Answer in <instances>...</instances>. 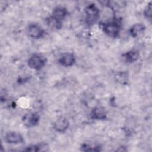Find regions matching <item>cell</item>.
<instances>
[{
	"mask_svg": "<svg viewBox=\"0 0 152 152\" xmlns=\"http://www.w3.org/2000/svg\"><path fill=\"white\" fill-rule=\"evenodd\" d=\"M46 63V58L39 53H34L30 56L27 61V65L32 69L39 71L42 69Z\"/></svg>",
	"mask_w": 152,
	"mask_h": 152,
	"instance_id": "obj_3",
	"label": "cell"
},
{
	"mask_svg": "<svg viewBox=\"0 0 152 152\" xmlns=\"http://www.w3.org/2000/svg\"><path fill=\"white\" fill-rule=\"evenodd\" d=\"M46 24L48 27L53 30H59L62 26V22L53 17L52 15L45 19Z\"/></svg>",
	"mask_w": 152,
	"mask_h": 152,
	"instance_id": "obj_12",
	"label": "cell"
},
{
	"mask_svg": "<svg viewBox=\"0 0 152 152\" xmlns=\"http://www.w3.org/2000/svg\"><path fill=\"white\" fill-rule=\"evenodd\" d=\"M68 15L67 10L62 6H58L55 7L52 13V15L57 18L59 21H62L66 18Z\"/></svg>",
	"mask_w": 152,
	"mask_h": 152,
	"instance_id": "obj_13",
	"label": "cell"
},
{
	"mask_svg": "<svg viewBox=\"0 0 152 152\" xmlns=\"http://www.w3.org/2000/svg\"><path fill=\"white\" fill-rule=\"evenodd\" d=\"M59 64L65 67L72 66L75 62V57L71 52H65L61 55L58 59Z\"/></svg>",
	"mask_w": 152,
	"mask_h": 152,
	"instance_id": "obj_7",
	"label": "cell"
},
{
	"mask_svg": "<svg viewBox=\"0 0 152 152\" xmlns=\"http://www.w3.org/2000/svg\"><path fill=\"white\" fill-rule=\"evenodd\" d=\"M69 126L68 120L64 116H60L53 124V129L58 132H65Z\"/></svg>",
	"mask_w": 152,
	"mask_h": 152,
	"instance_id": "obj_8",
	"label": "cell"
},
{
	"mask_svg": "<svg viewBox=\"0 0 152 152\" xmlns=\"http://www.w3.org/2000/svg\"><path fill=\"white\" fill-rule=\"evenodd\" d=\"M86 23L91 26L95 24L100 17V10L93 3L87 5L84 9Z\"/></svg>",
	"mask_w": 152,
	"mask_h": 152,
	"instance_id": "obj_2",
	"label": "cell"
},
{
	"mask_svg": "<svg viewBox=\"0 0 152 152\" xmlns=\"http://www.w3.org/2000/svg\"><path fill=\"white\" fill-rule=\"evenodd\" d=\"M90 118L94 120L103 121L107 118V111L102 106L93 107L90 112Z\"/></svg>",
	"mask_w": 152,
	"mask_h": 152,
	"instance_id": "obj_9",
	"label": "cell"
},
{
	"mask_svg": "<svg viewBox=\"0 0 152 152\" xmlns=\"http://www.w3.org/2000/svg\"><path fill=\"white\" fill-rule=\"evenodd\" d=\"M152 5L151 2H150L145 7L143 11V15L145 18L148 20H151V16H152Z\"/></svg>",
	"mask_w": 152,
	"mask_h": 152,
	"instance_id": "obj_16",
	"label": "cell"
},
{
	"mask_svg": "<svg viewBox=\"0 0 152 152\" xmlns=\"http://www.w3.org/2000/svg\"><path fill=\"white\" fill-rule=\"evenodd\" d=\"M115 80L118 83L122 84H125L128 83V75L126 72H117L115 76Z\"/></svg>",
	"mask_w": 152,
	"mask_h": 152,
	"instance_id": "obj_14",
	"label": "cell"
},
{
	"mask_svg": "<svg viewBox=\"0 0 152 152\" xmlns=\"http://www.w3.org/2000/svg\"><path fill=\"white\" fill-rule=\"evenodd\" d=\"M80 150L83 151H100V148L99 146H93L87 144H83L81 145Z\"/></svg>",
	"mask_w": 152,
	"mask_h": 152,
	"instance_id": "obj_15",
	"label": "cell"
},
{
	"mask_svg": "<svg viewBox=\"0 0 152 152\" xmlns=\"http://www.w3.org/2000/svg\"><path fill=\"white\" fill-rule=\"evenodd\" d=\"M40 116L36 112H29L22 117L23 125L27 128L34 127L38 124Z\"/></svg>",
	"mask_w": 152,
	"mask_h": 152,
	"instance_id": "obj_5",
	"label": "cell"
},
{
	"mask_svg": "<svg viewBox=\"0 0 152 152\" xmlns=\"http://www.w3.org/2000/svg\"><path fill=\"white\" fill-rule=\"evenodd\" d=\"M145 25L142 23H138L134 24L130 27L129 30V33L131 37L134 38H137L141 36L145 32Z\"/></svg>",
	"mask_w": 152,
	"mask_h": 152,
	"instance_id": "obj_10",
	"label": "cell"
},
{
	"mask_svg": "<svg viewBox=\"0 0 152 152\" xmlns=\"http://www.w3.org/2000/svg\"><path fill=\"white\" fill-rule=\"evenodd\" d=\"M42 147L40 145L38 144H34V145H30L29 146H27L23 150V151H40Z\"/></svg>",
	"mask_w": 152,
	"mask_h": 152,
	"instance_id": "obj_17",
	"label": "cell"
},
{
	"mask_svg": "<svg viewBox=\"0 0 152 152\" xmlns=\"http://www.w3.org/2000/svg\"><path fill=\"white\" fill-rule=\"evenodd\" d=\"M140 57V53L137 50L132 49L122 54L124 61L128 64H132L137 61Z\"/></svg>",
	"mask_w": 152,
	"mask_h": 152,
	"instance_id": "obj_11",
	"label": "cell"
},
{
	"mask_svg": "<svg viewBox=\"0 0 152 152\" xmlns=\"http://www.w3.org/2000/svg\"><path fill=\"white\" fill-rule=\"evenodd\" d=\"M26 33L30 37L38 39L45 36V31L39 24L30 23L26 27Z\"/></svg>",
	"mask_w": 152,
	"mask_h": 152,
	"instance_id": "obj_4",
	"label": "cell"
},
{
	"mask_svg": "<svg viewBox=\"0 0 152 152\" xmlns=\"http://www.w3.org/2000/svg\"><path fill=\"white\" fill-rule=\"evenodd\" d=\"M4 140L7 143L11 144H18L24 142L23 135L17 131L8 132L4 137Z\"/></svg>",
	"mask_w": 152,
	"mask_h": 152,
	"instance_id": "obj_6",
	"label": "cell"
},
{
	"mask_svg": "<svg viewBox=\"0 0 152 152\" xmlns=\"http://www.w3.org/2000/svg\"><path fill=\"white\" fill-rule=\"evenodd\" d=\"M101 26L103 33L107 36L112 38L117 37L121 29V23L116 20L102 23Z\"/></svg>",
	"mask_w": 152,
	"mask_h": 152,
	"instance_id": "obj_1",
	"label": "cell"
}]
</instances>
